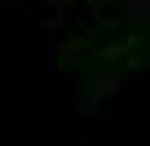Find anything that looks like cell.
Masks as SVG:
<instances>
[{"label":"cell","mask_w":150,"mask_h":146,"mask_svg":"<svg viewBox=\"0 0 150 146\" xmlns=\"http://www.w3.org/2000/svg\"><path fill=\"white\" fill-rule=\"evenodd\" d=\"M119 93H124V75H119V71H102V75H93V80L84 84L80 115L93 120V124H102V106H106L110 98H119Z\"/></svg>","instance_id":"cell-1"},{"label":"cell","mask_w":150,"mask_h":146,"mask_svg":"<svg viewBox=\"0 0 150 146\" xmlns=\"http://www.w3.org/2000/svg\"><path fill=\"white\" fill-rule=\"evenodd\" d=\"M128 53H137V36L128 31L124 40H102L97 49H93V58H102V62H115V58H128Z\"/></svg>","instance_id":"cell-2"},{"label":"cell","mask_w":150,"mask_h":146,"mask_svg":"<svg viewBox=\"0 0 150 146\" xmlns=\"http://www.w3.org/2000/svg\"><path fill=\"white\" fill-rule=\"evenodd\" d=\"M119 22H124V27L150 22V0H128V5H119Z\"/></svg>","instance_id":"cell-3"},{"label":"cell","mask_w":150,"mask_h":146,"mask_svg":"<svg viewBox=\"0 0 150 146\" xmlns=\"http://www.w3.org/2000/svg\"><path fill=\"white\" fill-rule=\"evenodd\" d=\"M62 27H66V14H44V18H40V31H49V36L62 31Z\"/></svg>","instance_id":"cell-4"},{"label":"cell","mask_w":150,"mask_h":146,"mask_svg":"<svg viewBox=\"0 0 150 146\" xmlns=\"http://www.w3.org/2000/svg\"><path fill=\"white\" fill-rule=\"evenodd\" d=\"M35 5L44 14H66V9H75V0H35Z\"/></svg>","instance_id":"cell-5"},{"label":"cell","mask_w":150,"mask_h":146,"mask_svg":"<svg viewBox=\"0 0 150 146\" xmlns=\"http://www.w3.org/2000/svg\"><path fill=\"white\" fill-rule=\"evenodd\" d=\"M137 71H141V58L128 53V58H124V75H137Z\"/></svg>","instance_id":"cell-6"},{"label":"cell","mask_w":150,"mask_h":146,"mask_svg":"<svg viewBox=\"0 0 150 146\" xmlns=\"http://www.w3.org/2000/svg\"><path fill=\"white\" fill-rule=\"evenodd\" d=\"M0 9H27V0H0Z\"/></svg>","instance_id":"cell-7"},{"label":"cell","mask_w":150,"mask_h":146,"mask_svg":"<svg viewBox=\"0 0 150 146\" xmlns=\"http://www.w3.org/2000/svg\"><path fill=\"white\" fill-rule=\"evenodd\" d=\"M102 5H128V0H102ZM102 5H97V9H102Z\"/></svg>","instance_id":"cell-8"}]
</instances>
